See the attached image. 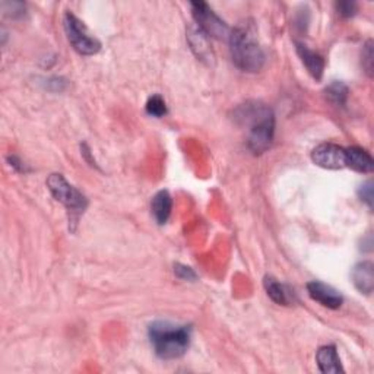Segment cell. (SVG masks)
<instances>
[{"instance_id":"obj_1","label":"cell","mask_w":374,"mask_h":374,"mask_svg":"<svg viewBox=\"0 0 374 374\" xmlns=\"http://www.w3.org/2000/svg\"><path fill=\"white\" fill-rule=\"evenodd\" d=\"M238 126L247 129V145L253 154H263L272 145L275 133V116L262 101H247L234 111Z\"/></svg>"},{"instance_id":"obj_2","label":"cell","mask_w":374,"mask_h":374,"mask_svg":"<svg viewBox=\"0 0 374 374\" xmlns=\"http://www.w3.org/2000/svg\"><path fill=\"white\" fill-rule=\"evenodd\" d=\"M148 334L158 357L163 359H176L189 350L192 327L170 322H155L149 326Z\"/></svg>"},{"instance_id":"obj_3","label":"cell","mask_w":374,"mask_h":374,"mask_svg":"<svg viewBox=\"0 0 374 374\" xmlns=\"http://www.w3.org/2000/svg\"><path fill=\"white\" fill-rule=\"evenodd\" d=\"M229 51L234 65L249 74H256L265 65V53L250 26L240 25L229 33Z\"/></svg>"},{"instance_id":"obj_4","label":"cell","mask_w":374,"mask_h":374,"mask_svg":"<svg viewBox=\"0 0 374 374\" xmlns=\"http://www.w3.org/2000/svg\"><path fill=\"white\" fill-rule=\"evenodd\" d=\"M47 186L56 200H59L60 204L65 205L67 211L69 224L72 225V229H75V225L78 224L81 215L85 212L86 206H88V200L62 174H51L47 179Z\"/></svg>"},{"instance_id":"obj_5","label":"cell","mask_w":374,"mask_h":374,"mask_svg":"<svg viewBox=\"0 0 374 374\" xmlns=\"http://www.w3.org/2000/svg\"><path fill=\"white\" fill-rule=\"evenodd\" d=\"M65 31L67 34V38L74 49L83 54V56H92L97 54L101 49V42H99L95 37H92L83 22H81L74 13L67 12L63 19Z\"/></svg>"},{"instance_id":"obj_6","label":"cell","mask_w":374,"mask_h":374,"mask_svg":"<svg viewBox=\"0 0 374 374\" xmlns=\"http://www.w3.org/2000/svg\"><path fill=\"white\" fill-rule=\"evenodd\" d=\"M190 8L193 18L196 21V26L200 31L205 33L208 37L218 40H225L229 37V33L231 31H229L227 24L206 3L192 2Z\"/></svg>"},{"instance_id":"obj_7","label":"cell","mask_w":374,"mask_h":374,"mask_svg":"<svg viewBox=\"0 0 374 374\" xmlns=\"http://www.w3.org/2000/svg\"><path fill=\"white\" fill-rule=\"evenodd\" d=\"M311 160L322 168L341 170L345 167V148L335 143H322L313 149Z\"/></svg>"},{"instance_id":"obj_8","label":"cell","mask_w":374,"mask_h":374,"mask_svg":"<svg viewBox=\"0 0 374 374\" xmlns=\"http://www.w3.org/2000/svg\"><path fill=\"white\" fill-rule=\"evenodd\" d=\"M307 293L314 301H318L319 304H322L323 307H327V309H332V310L339 309L343 303L342 295L335 288H332L330 285H326L320 281L309 282L307 284Z\"/></svg>"},{"instance_id":"obj_9","label":"cell","mask_w":374,"mask_h":374,"mask_svg":"<svg viewBox=\"0 0 374 374\" xmlns=\"http://www.w3.org/2000/svg\"><path fill=\"white\" fill-rule=\"evenodd\" d=\"M265 290L272 301L279 306H291L295 301V293L288 285H285L273 277H265Z\"/></svg>"},{"instance_id":"obj_10","label":"cell","mask_w":374,"mask_h":374,"mask_svg":"<svg viewBox=\"0 0 374 374\" xmlns=\"http://www.w3.org/2000/svg\"><path fill=\"white\" fill-rule=\"evenodd\" d=\"M345 167H350L358 172H371L374 170V161L371 155L359 147H351L345 149Z\"/></svg>"},{"instance_id":"obj_11","label":"cell","mask_w":374,"mask_h":374,"mask_svg":"<svg viewBox=\"0 0 374 374\" xmlns=\"http://www.w3.org/2000/svg\"><path fill=\"white\" fill-rule=\"evenodd\" d=\"M352 282L363 294H371L374 288V266L371 262H359L352 269Z\"/></svg>"},{"instance_id":"obj_12","label":"cell","mask_w":374,"mask_h":374,"mask_svg":"<svg viewBox=\"0 0 374 374\" xmlns=\"http://www.w3.org/2000/svg\"><path fill=\"white\" fill-rule=\"evenodd\" d=\"M316 361H318L320 371L325 374L343 373L335 345H326V347L319 348L318 354H316Z\"/></svg>"},{"instance_id":"obj_13","label":"cell","mask_w":374,"mask_h":374,"mask_svg":"<svg viewBox=\"0 0 374 374\" xmlns=\"http://www.w3.org/2000/svg\"><path fill=\"white\" fill-rule=\"evenodd\" d=\"M297 54L300 56L301 62L307 67L309 74L314 78L320 81L323 76V70H325V60L323 57L319 56L318 53L311 51L307 46L301 44V42H297Z\"/></svg>"},{"instance_id":"obj_14","label":"cell","mask_w":374,"mask_h":374,"mask_svg":"<svg viewBox=\"0 0 374 374\" xmlns=\"http://www.w3.org/2000/svg\"><path fill=\"white\" fill-rule=\"evenodd\" d=\"M151 208H152V213H154V218L156 220V222L160 225L165 224L170 218L171 208H172V200H171L170 193L167 190L158 192L152 199Z\"/></svg>"},{"instance_id":"obj_15","label":"cell","mask_w":374,"mask_h":374,"mask_svg":"<svg viewBox=\"0 0 374 374\" xmlns=\"http://www.w3.org/2000/svg\"><path fill=\"white\" fill-rule=\"evenodd\" d=\"M208 38L209 37L205 33L200 31L197 26L190 28V33H189L190 46L200 60H212L213 59L211 47L208 44Z\"/></svg>"},{"instance_id":"obj_16","label":"cell","mask_w":374,"mask_h":374,"mask_svg":"<svg viewBox=\"0 0 374 374\" xmlns=\"http://www.w3.org/2000/svg\"><path fill=\"white\" fill-rule=\"evenodd\" d=\"M326 98L330 103L338 107H343L345 103H347L348 98V88L347 85L339 81H334L332 83H329L325 90Z\"/></svg>"},{"instance_id":"obj_17","label":"cell","mask_w":374,"mask_h":374,"mask_svg":"<svg viewBox=\"0 0 374 374\" xmlns=\"http://www.w3.org/2000/svg\"><path fill=\"white\" fill-rule=\"evenodd\" d=\"M147 113L154 117H163L167 114V106L161 95H152L147 103Z\"/></svg>"},{"instance_id":"obj_18","label":"cell","mask_w":374,"mask_h":374,"mask_svg":"<svg viewBox=\"0 0 374 374\" xmlns=\"http://www.w3.org/2000/svg\"><path fill=\"white\" fill-rule=\"evenodd\" d=\"M363 66H364L366 72L368 74V76H371V74H373V42L371 41H368L367 44L364 46Z\"/></svg>"},{"instance_id":"obj_19","label":"cell","mask_w":374,"mask_h":374,"mask_svg":"<svg viewBox=\"0 0 374 374\" xmlns=\"http://www.w3.org/2000/svg\"><path fill=\"white\" fill-rule=\"evenodd\" d=\"M358 195L370 208L373 206V183L371 181H367L361 187H359Z\"/></svg>"},{"instance_id":"obj_20","label":"cell","mask_w":374,"mask_h":374,"mask_svg":"<svg viewBox=\"0 0 374 374\" xmlns=\"http://www.w3.org/2000/svg\"><path fill=\"white\" fill-rule=\"evenodd\" d=\"M174 272L176 275L183 279V281H193L196 279V273L193 272V269H190L189 266H184V265H176L174 266Z\"/></svg>"},{"instance_id":"obj_21","label":"cell","mask_w":374,"mask_h":374,"mask_svg":"<svg viewBox=\"0 0 374 374\" xmlns=\"http://www.w3.org/2000/svg\"><path fill=\"white\" fill-rule=\"evenodd\" d=\"M338 10L342 17H352L357 12V5L354 2H341L338 3Z\"/></svg>"}]
</instances>
